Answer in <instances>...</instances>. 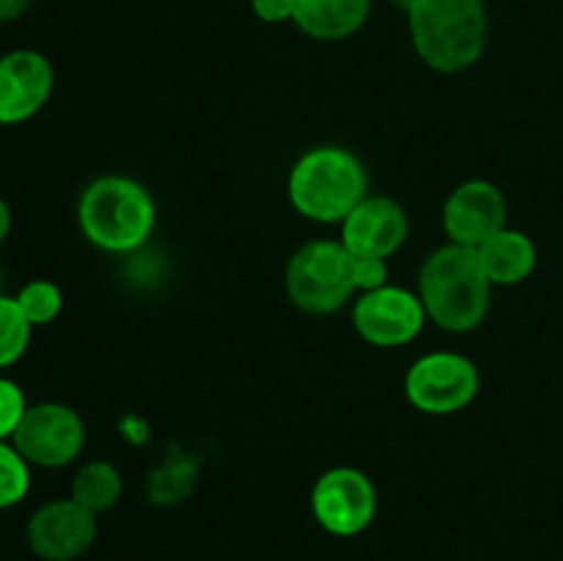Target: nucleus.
I'll use <instances>...</instances> for the list:
<instances>
[{
    "instance_id": "nucleus-26",
    "label": "nucleus",
    "mask_w": 563,
    "mask_h": 561,
    "mask_svg": "<svg viewBox=\"0 0 563 561\" xmlns=\"http://www.w3.org/2000/svg\"><path fill=\"white\" fill-rule=\"evenodd\" d=\"M0 295H3V270H0Z\"/></svg>"
},
{
    "instance_id": "nucleus-12",
    "label": "nucleus",
    "mask_w": 563,
    "mask_h": 561,
    "mask_svg": "<svg viewBox=\"0 0 563 561\" xmlns=\"http://www.w3.org/2000/svg\"><path fill=\"white\" fill-rule=\"evenodd\" d=\"M506 196L487 179L462 182L443 207V229L454 245L478 248L506 229Z\"/></svg>"
},
{
    "instance_id": "nucleus-11",
    "label": "nucleus",
    "mask_w": 563,
    "mask_h": 561,
    "mask_svg": "<svg viewBox=\"0 0 563 561\" xmlns=\"http://www.w3.org/2000/svg\"><path fill=\"white\" fill-rule=\"evenodd\" d=\"M53 64L38 50H11L0 55V124L31 121L53 97Z\"/></svg>"
},
{
    "instance_id": "nucleus-8",
    "label": "nucleus",
    "mask_w": 563,
    "mask_h": 561,
    "mask_svg": "<svg viewBox=\"0 0 563 561\" xmlns=\"http://www.w3.org/2000/svg\"><path fill=\"white\" fill-rule=\"evenodd\" d=\"M311 512L333 537H357L377 515V487L357 468H330L313 484Z\"/></svg>"
},
{
    "instance_id": "nucleus-14",
    "label": "nucleus",
    "mask_w": 563,
    "mask_h": 561,
    "mask_svg": "<svg viewBox=\"0 0 563 561\" xmlns=\"http://www.w3.org/2000/svg\"><path fill=\"white\" fill-rule=\"evenodd\" d=\"M372 16V0H295V25L317 42H344Z\"/></svg>"
},
{
    "instance_id": "nucleus-19",
    "label": "nucleus",
    "mask_w": 563,
    "mask_h": 561,
    "mask_svg": "<svg viewBox=\"0 0 563 561\" xmlns=\"http://www.w3.org/2000/svg\"><path fill=\"white\" fill-rule=\"evenodd\" d=\"M31 493V465L11 440H0V509H11Z\"/></svg>"
},
{
    "instance_id": "nucleus-10",
    "label": "nucleus",
    "mask_w": 563,
    "mask_h": 561,
    "mask_svg": "<svg viewBox=\"0 0 563 561\" xmlns=\"http://www.w3.org/2000/svg\"><path fill=\"white\" fill-rule=\"evenodd\" d=\"M27 548L42 561H75L97 539V515L75 498H58L38 506L25 528Z\"/></svg>"
},
{
    "instance_id": "nucleus-7",
    "label": "nucleus",
    "mask_w": 563,
    "mask_h": 561,
    "mask_svg": "<svg viewBox=\"0 0 563 561\" xmlns=\"http://www.w3.org/2000/svg\"><path fill=\"white\" fill-rule=\"evenodd\" d=\"M11 443L25 457L27 465L64 468L80 457L86 446V424L75 407L38 402L27 405Z\"/></svg>"
},
{
    "instance_id": "nucleus-1",
    "label": "nucleus",
    "mask_w": 563,
    "mask_h": 561,
    "mask_svg": "<svg viewBox=\"0 0 563 561\" xmlns=\"http://www.w3.org/2000/svg\"><path fill=\"white\" fill-rule=\"evenodd\" d=\"M405 14L412 50L429 69L460 75L482 61L489 42L487 0H410Z\"/></svg>"
},
{
    "instance_id": "nucleus-25",
    "label": "nucleus",
    "mask_w": 563,
    "mask_h": 561,
    "mask_svg": "<svg viewBox=\"0 0 563 561\" xmlns=\"http://www.w3.org/2000/svg\"><path fill=\"white\" fill-rule=\"evenodd\" d=\"M9 231H11V209L9 204H5V198H0V245L5 242Z\"/></svg>"
},
{
    "instance_id": "nucleus-24",
    "label": "nucleus",
    "mask_w": 563,
    "mask_h": 561,
    "mask_svg": "<svg viewBox=\"0 0 563 561\" xmlns=\"http://www.w3.org/2000/svg\"><path fill=\"white\" fill-rule=\"evenodd\" d=\"M33 6V0H0V22H14L22 14H27V9Z\"/></svg>"
},
{
    "instance_id": "nucleus-9",
    "label": "nucleus",
    "mask_w": 563,
    "mask_h": 561,
    "mask_svg": "<svg viewBox=\"0 0 563 561\" xmlns=\"http://www.w3.org/2000/svg\"><path fill=\"white\" fill-rule=\"evenodd\" d=\"M427 308L416 292L405 286H379L374 292H363L352 306V324L366 344L405 346L416 336H421L427 324Z\"/></svg>"
},
{
    "instance_id": "nucleus-15",
    "label": "nucleus",
    "mask_w": 563,
    "mask_h": 561,
    "mask_svg": "<svg viewBox=\"0 0 563 561\" xmlns=\"http://www.w3.org/2000/svg\"><path fill=\"white\" fill-rule=\"evenodd\" d=\"M476 253L493 286L522 284L537 270L539 258L531 237L517 229H509V226L489 237L484 245H478Z\"/></svg>"
},
{
    "instance_id": "nucleus-3",
    "label": "nucleus",
    "mask_w": 563,
    "mask_h": 561,
    "mask_svg": "<svg viewBox=\"0 0 563 561\" xmlns=\"http://www.w3.org/2000/svg\"><path fill=\"white\" fill-rule=\"evenodd\" d=\"M82 237L104 253L137 251L157 223L154 198L141 182L121 174L93 179L77 201Z\"/></svg>"
},
{
    "instance_id": "nucleus-22",
    "label": "nucleus",
    "mask_w": 563,
    "mask_h": 561,
    "mask_svg": "<svg viewBox=\"0 0 563 561\" xmlns=\"http://www.w3.org/2000/svg\"><path fill=\"white\" fill-rule=\"evenodd\" d=\"M352 280L355 292H374L388 284V262L374 256H352Z\"/></svg>"
},
{
    "instance_id": "nucleus-18",
    "label": "nucleus",
    "mask_w": 563,
    "mask_h": 561,
    "mask_svg": "<svg viewBox=\"0 0 563 561\" xmlns=\"http://www.w3.org/2000/svg\"><path fill=\"white\" fill-rule=\"evenodd\" d=\"M31 330L25 314L20 311L14 297L0 295V369H9L20 361L31 346Z\"/></svg>"
},
{
    "instance_id": "nucleus-13",
    "label": "nucleus",
    "mask_w": 563,
    "mask_h": 561,
    "mask_svg": "<svg viewBox=\"0 0 563 561\" xmlns=\"http://www.w3.org/2000/svg\"><path fill=\"white\" fill-rule=\"evenodd\" d=\"M407 212L399 201L388 196H366L341 223V245L352 256L388 258L405 245Z\"/></svg>"
},
{
    "instance_id": "nucleus-16",
    "label": "nucleus",
    "mask_w": 563,
    "mask_h": 561,
    "mask_svg": "<svg viewBox=\"0 0 563 561\" xmlns=\"http://www.w3.org/2000/svg\"><path fill=\"white\" fill-rule=\"evenodd\" d=\"M121 493H124V482H121V473L115 471V465L104 460H93L77 471L69 498H75L77 504L86 506L88 512L99 517L119 504Z\"/></svg>"
},
{
    "instance_id": "nucleus-5",
    "label": "nucleus",
    "mask_w": 563,
    "mask_h": 561,
    "mask_svg": "<svg viewBox=\"0 0 563 561\" xmlns=\"http://www.w3.org/2000/svg\"><path fill=\"white\" fill-rule=\"evenodd\" d=\"M286 295L311 317L335 314L355 295L352 253L341 240H313L286 264Z\"/></svg>"
},
{
    "instance_id": "nucleus-23",
    "label": "nucleus",
    "mask_w": 563,
    "mask_h": 561,
    "mask_svg": "<svg viewBox=\"0 0 563 561\" xmlns=\"http://www.w3.org/2000/svg\"><path fill=\"white\" fill-rule=\"evenodd\" d=\"M251 11L267 25H280L295 20V0H251Z\"/></svg>"
},
{
    "instance_id": "nucleus-6",
    "label": "nucleus",
    "mask_w": 563,
    "mask_h": 561,
    "mask_svg": "<svg viewBox=\"0 0 563 561\" xmlns=\"http://www.w3.org/2000/svg\"><path fill=\"white\" fill-rule=\"evenodd\" d=\"M478 369L460 352H429L418 358L405 377V394L416 410L429 416H451L476 399Z\"/></svg>"
},
{
    "instance_id": "nucleus-20",
    "label": "nucleus",
    "mask_w": 563,
    "mask_h": 561,
    "mask_svg": "<svg viewBox=\"0 0 563 561\" xmlns=\"http://www.w3.org/2000/svg\"><path fill=\"white\" fill-rule=\"evenodd\" d=\"M192 476L190 468H165V471L148 476V501L157 506H174L190 495Z\"/></svg>"
},
{
    "instance_id": "nucleus-21",
    "label": "nucleus",
    "mask_w": 563,
    "mask_h": 561,
    "mask_svg": "<svg viewBox=\"0 0 563 561\" xmlns=\"http://www.w3.org/2000/svg\"><path fill=\"white\" fill-rule=\"evenodd\" d=\"M27 410V399L20 385L9 377H0V440L14 438L22 416Z\"/></svg>"
},
{
    "instance_id": "nucleus-4",
    "label": "nucleus",
    "mask_w": 563,
    "mask_h": 561,
    "mask_svg": "<svg viewBox=\"0 0 563 561\" xmlns=\"http://www.w3.org/2000/svg\"><path fill=\"white\" fill-rule=\"evenodd\" d=\"M289 201L313 223H344L346 215L368 196V174L344 146H317L289 170Z\"/></svg>"
},
{
    "instance_id": "nucleus-2",
    "label": "nucleus",
    "mask_w": 563,
    "mask_h": 561,
    "mask_svg": "<svg viewBox=\"0 0 563 561\" xmlns=\"http://www.w3.org/2000/svg\"><path fill=\"white\" fill-rule=\"evenodd\" d=\"M418 297L427 317L449 333L482 328L493 300V280L482 270L476 248L443 245L418 273Z\"/></svg>"
},
{
    "instance_id": "nucleus-17",
    "label": "nucleus",
    "mask_w": 563,
    "mask_h": 561,
    "mask_svg": "<svg viewBox=\"0 0 563 561\" xmlns=\"http://www.w3.org/2000/svg\"><path fill=\"white\" fill-rule=\"evenodd\" d=\"M14 300L33 328H42V324L55 322L58 314L64 311V292H60L58 284L44 278L27 280V284L16 292Z\"/></svg>"
}]
</instances>
